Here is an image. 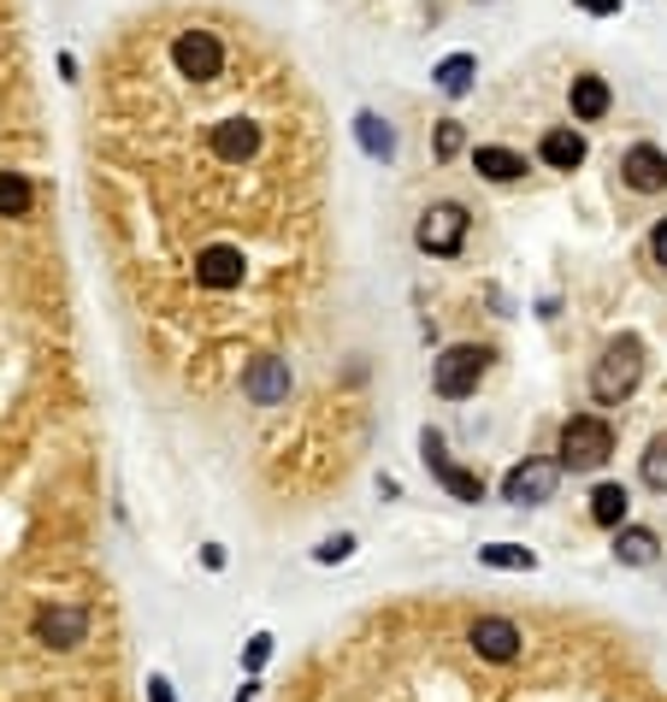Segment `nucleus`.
<instances>
[{
    "mask_svg": "<svg viewBox=\"0 0 667 702\" xmlns=\"http://www.w3.org/2000/svg\"><path fill=\"white\" fill-rule=\"evenodd\" d=\"M568 107H573V119L597 124V119H608V107H615V95H608V83L597 78V71H585V78H573V90H568Z\"/></svg>",
    "mask_w": 667,
    "mask_h": 702,
    "instance_id": "obj_11",
    "label": "nucleus"
},
{
    "mask_svg": "<svg viewBox=\"0 0 667 702\" xmlns=\"http://www.w3.org/2000/svg\"><path fill=\"white\" fill-rule=\"evenodd\" d=\"M349 555H355V537L337 532V537H325V544L313 549V561H319V567H337V561H349Z\"/></svg>",
    "mask_w": 667,
    "mask_h": 702,
    "instance_id": "obj_22",
    "label": "nucleus"
},
{
    "mask_svg": "<svg viewBox=\"0 0 667 702\" xmlns=\"http://www.w3.org/2000/svg\"><path fill=\"white\" fill-rule=\"evenodd\" d=\"M579 12H591V19H620V0H573Z\"/></svg>",
    "mask_w": 667,
    "mask_h": 702,
    "instance_id": "obj_24",
    "label": "nucleus"
},
{
    "mask_svg": "<svg viewBox=\"0 0 667 702\" xmlns=\"http://www.w3.org/2000/svg\"><path fill=\"white\" fill-rule=\"evenodd\" d=\"M556 485H561V461H520V466H509V478H502V502L538 508L556 496Z\"/></svg>",
    "mask_w": 667,
    "mask_h": 702,
    "instance_id": "obj_7",
    "label": "nucleus"
},
{
    "mask_svg": "<svg viewBox=\"0 0 667 702\" xmlns=\"http://www.w3.org/2000/svg\"><path fill=\"white\" fill-rule=\"evenodd\" d=\"M254 697H260V685L249 679V685H242V691H237V697H230V702H254Z\"/></svg>",
    "mask_w": 667,
    "mask_h": 702,
    "instance_id": "obj_28",
    "label": "nucleus"
},
{
    "mask_svg": "<svg viewBox=\"0 0 667 702\" xmlns=\"http://www.w3.org/2000/svg\"><path fill=\"white\" fill-rule=\"evenodd\" d=\"M556 455H561V473H603L608 455H615V426L597 414H573L556 437Z\"/></svg>",
    "mask_w": 667,
    "mask_h": 702,
    "instance_id": "obj_2",
    "label": "nucleus"
},
{
    "mask_svg": "<svg viewBox=\"0 0 667 702\" xmlns=\"http://www.w3.org/2000/svg\"><path fill=\"white\" fill-rule=\"evenodd\" d=\"M620 183H627L632 195H662L667 189V154L656 142H632V148L620 154Z\"/></svg>",
    "mask_w": 667,
    "mask_h": 702,
    "instance_id": "obj_9",
    "label": "nucleus"
},
{
    "mask_svg": "<svg viewBox=\"0 0 667 702\" xmlns=\"http://www.w3.org/2000/svg\"><path fill=\"white\" fill-rule=\"evenodd\" d=\"M148 702H178V697H171V679H159V673H154V679H148Z\"/></svg>",
    "mask_w": 667,
    "mask_h": 702,
    "instance_id": "obj_26",
    "label": "nucleus"
},
{
    "mask_svg": "<svg viewBox=\"0 0 667 702\" xmlns=\"http://www.w3.org/2000/svg\"><path fill=\"white\" fill-rule=\"evenodd\" d=\"M355 142L367 148V159H396V130L379 112H355Z\"/></svg>",
    "mask_w": 667,
    "mask_h": 702,
    "instance_id": "obj_16",
    "label": "nucleus"
},
{
    "mask_svg": "<svg viewBox=\"0 0 667 702\" xmlns=\"http://www.w3.org/2000/svg\"><path fill=\"white\" fill-rule=\"evenodd\" d=\"M242 396H249L254 407H278V402H289V360H278V355H254L249 367H242Z\"/></svg>",
    "mask_w": 667,
    "mask_h": 702,
    "instance_id": "obj_10",
    "label": "nucleus"
},
{
    "mask_svg": "<svg viewBox=\"0 0 667 702\" xmlns=\"http://www.w3.org/2000/svg\"><path fill=\"white\" fill-rule=\"evenodd\" d=\"M83 638H90V608H78V603H41L36 608V643H48V650H78Z\"/></svg>",
    "mask_w": 667,
    "mask_h": 702,
    "instance_id": "obj_8",
    "label": "nucleus"
},
{
    "mask_svg": "<svg viewBox=\"0 0 667 702\" xmlns=\"http://www.w3.org/2000/svg\"><path fill=\"white\" fill-rule=\"evenodd\" d=\"M538 159H544L549 171H573V166H585V136H579V130H544Z\"/></svg>",
    "mask_w": 667,
    "mask_h": 702,
    "instance_id": "obj_13",
    "label": "nucleus"
},
{
    "mask_svg": "<svg viewBox=\"0 0 667 702\" xmlns=\"http://www.w3.org/2000/svg\"><path fill=\"white\" fill-rule=\"evenodd\" d=\"M662 549V537L650 525H615V561L620 567H650Z\"/></svg>",
    "mask_w": 667,
    "mask_h": 702,
    "instance_id": "obj_14",
    "label": "nucleus"
},
{
    "mask_svg": "<svg viewBox=\"0 0 667 702\" xmlns=\"http://www.w3.org/2000/svg\"><path fill=\"white\" fill-rule=\"evenodd\" d=\"M644 485L667 496V431L650 437V449H644Z\"/></svg>",
    "mask_w": 667,
    "mask_h": 702,
    "instance_id": "obj_20",
    "label": "nucleus"
},
{
    "mask_svg": "<svg viewBox=\"0 0 667 702\" xmlns=\"http://www.w3.org/2000/svg\"><path fill=\"white\" fill-rule=\"evenodd\" d=\"M473 78H478V60H473V53H449V60H443L438 71H431V83H438V90H443L449 100L467 95V90H473Z\"/></svg>",
    "mask_w": 667,
    "mask_h": 702,
    "instance_id": "obj_17",
    "label": "nucleus"
},
{
    "mask_svg": "<svg viewBox=\"0 0 667 702\" xmlns=\"http://www.w3.org/2000/svg\"><path fill=\"white\" fill-rule=\"evenodd\" d=\"M478 561H485V567H509V573H532L538 555L520 549V544H485V549H478Z\"/></svg>",
    "mask_w": 667,
    "mask_h": 702,
    "instance_id": "obj_19",
    "label": "nucleus"
},
{
    "mask_svg": "<svg viewBox=\"0 0 667 702\" xmlns=\"http://www.w3.org/2000/svg\"><path fill=\"white\" fill-rule=\"evenodd\" d=\"M36 213V178L19 166H0V218H31Z\"/></svg>",
    "mask_w": 667,
    "mask_h": 702,
    "instance_id": "obj_12",
    "label": "nucleus"
},
{
    "mask_svg": "<svg viewBox=\"0 0 667 702\" xmlns=\"http://www.w3.org/2000/svg\"><path fill=\"white\" fill-rule=\"evenodd\" d=\"M650 260L667 266V218H656V230H650Z\"/></svg>",
    "mask_w": 667,
    "mask_h": 702,
    "instance_id": "obj_25",
    "label": "nucleus"
},
{
    "mask_svg": "<svg viewBox=\"0 0 667 702\" xmlns=\"http://www.w3.org/2000/svg\"><path fill=\"white\" fill-rule=\"evenodd\" d=\"M431 148H438V159H455L461 148H467V130H461V119H443L438 136H431Z\"/></svg>",
    "mask_w": 667,
    "mask_h": 702,
    "instance_id": "obj_21",
    "label": "nucleus"
},
{
    "mask_svg": "<svg viewBox=\"0 0 667 702\" xmlns=\"http://www.w3.org/2000/svg\"><path fill=\"white\" fill-rule=\"evenodd\" d=\"M627 508H632L627 485H597V490H591V520L608 525V532H615V525H627Z\"/></svg>",
    "mask_w": 667,
    "mask_h": 702,
    "instance_id": "obj_18",
    "label": "nucleus"
},
{
    "mask_svg": "<svg viewBox=\"0 0 667 702\" xmlns=\"http://www.w3.org/2000/svg\"><path fill=\"white\" fill-rule=\"evenodd\" d=\"M467 225H473V213L461 207V201H438V207L419 213L414 242L426 248V254H438V260H455L461 242H467Z\"/></svg>",
    "mask_w": 667,
    "mask_h": 702,
    "instance_id": "obj_4",
    "label": "nucleus"
},
{
    "mask_svg": "<svg viewBox=\"0 0 667 702\" xmlns=\"http://www.w3.org/2000/svg\"><path fill=\"white\" fill-rule=\"evenodd\" d=\"M473 166H478V178H490V183H514V178H526V154L497 148V142L473 148Z\"/></svg>",
    "mask_w": 667,
    "mask_h": 702,
    "instance_id": "obj_15",
    "label": "nucleus"
},
{
    "mask_svg": "<svg viewBox=\"0 0 667 702\" xmlns=\"http://www.w3.org/2000/svg\"><path fill=\"white\" fill-rule=\"evenodd\" d=\"M638 378H644V343H638L632 331H620L615 343L597 355V367H591V396H597L603 407L627 402L638 390Z\"/></svg>",
    "mask_w": 667,
    "mask_h": 702,
    "instance_id": "obj_1",
    "label": "nucleus"
},
{
    "mask_svg": "<svg viewBox=\"0 0 667 702\" xmlns=\"http://www.w3.org/2000/svg\"><path fill=\"white\" fill-rule=\"evenodd\" d=\"M485 367H490V348L455 343V348H443V355L431 360V390H438L443 402H467L473 390L485 384Z\"/></svg>",
    "mask_w": 667,
    "mask_h": 702,
    "instance_id": "obj_3",
    "label": "nucleus"
},
{
    "mask_svg": "<svg viewBox=\"0 0 667 702\" xmlns=\"http://www.w3.org/2000/svg\"><path fill=\"white\" fill-rule=\"evenodd\" d=\"M419 461L431 466V478H438V485H443L449 496H455V502H485V478L449 461V449H443V437H438V431H419Z\"/></svg>",
    "mask_w": 667,
    "mask_h": 702,
    "instance_id": "obj_5",
    "label": "nucleus"
},
{
    "mask_svg": "<svg viewBox=\"0 0 667 702\" xmlns=\"http://www.w3.org/2000/svg\"><path fill=\"white\" fill-rule=\"evenodd\" d=\"M272 650H278V643H272V632H254L249 643H242V667H249V673H260V667L272 662Z\"/></svg>",
    "mask_w": 667,
    "mask_h": 702,
    "instance_id": "obj_23",
    "label": "nucleus"
},
{
    "mask_svg": "<svg viewBox=\"0 0 667 702\" xmlns=\"http://www.w3.org/2000/svg\"><path fill=\"white\" fill-rule=\"evenodd\" d=\"M201 567H207V573H219V567H225V544H207V549H201Z\"/></svg>",
    "mask_w": 667,
    "mask_h": 702,
    "instance_id": "obj_27",
    "label": "nucleus"
},
{
    "mask_svg": "<svg viewBox=\"0 0 667 702\" xmlns=\"http://www.w3.org/2000/svg\"><path fill=\"white\" fill-rule=\"evenodd\" d=\"M467 643H473L478 662L509 667V662H520V643H526V632H520L514 620H502V614H478V620L467 626Z\"/></svg>",
    "mask_w": 667,
    "mask_h": 702,
    "instance_id": "obj_6",
    "label": "nucleus"
}]
</instances>
